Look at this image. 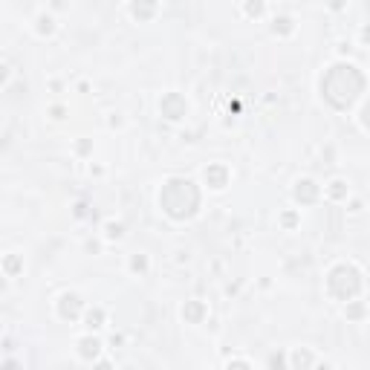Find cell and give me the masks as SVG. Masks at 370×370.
<instances>
[{
  "mask_svg": "<svg viewBox=\"0 0 370 370\" xmlns=\"http://www.w3.org/2000/svg\"><path fill=\"white\" fill-rule=\"evenodd\" d=\"M61 312H64V315H75V312H78V298H75V295H67L64 304H61Z\"/></svg>",
  "mask_w": 370,
  "mask_h": 370,
  "instance_id": "obj_2",
  "label": "cell"
},
{
  "mask_svg": "<svg viewBox=\"0 0 370 370\" xmlns=\"http://www.w3.org/2000/svg\"><path fill=\"white\" fill-rule=\"evenodd\" d=\"M359 272L353 269V266H338L333 275H330V289L338 295V298H350V295H356L359 292Z\"/></svg>",
  "mask_w": 370,
  "mask_h": 370,
  "instance_id": "obj_1",
  "label": "cell"
},
{
  "mask_svg": "<svg viewBox=\"0 0 370 370\" xmlns=\"http://www.w3.org/2000/svg\"><path fill=\"white\" fill-rule=\"evenodd\" d=\"M200 312H202V306H191V309H188V315H191V318H197V315H200Z\"/></svg>",
  "mask_w": 370,
  "mask_h": 370,
  "instance_id": "obj_5",
  "label": "cell"
},
{
  "mask_svg": "<svg viewBox=\"0 0 370 370\" xmlns=\"http://www.w3.org/2000/svg\"><path fill=\"white\" fill-rule=\"evenodd\" d=\"M99 321H101V312H93V315H90V324L99 327Z\"/></svg>",
  "mask_w": 370,
  "mask_h": 370,
  "instance_id": "obj_4",
  "label": "cell"
},
{
  "mask_svg": "<svg viewBox=\"0 0 370 370\" xmlns=\"http://www.w3.org/2000/svg\"><path fill=\"white\" fill-rule=\"evenodd\" d=\"M81 353H84V356H96V353H99V341H84V344H81Z\"/></svg>",
  "mask_w": 370,
  "mask_h": 370,
  "instance_id": "obj_3",
  "label": "cell"
}]
</instances>
